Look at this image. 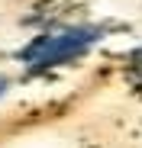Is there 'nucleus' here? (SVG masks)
I'll use <instances>...</instances> for the list:
<instances>
[{"mask_svg": "<svg viewBox=\"0 0 142 148\" xmlns=\"http://www.w3.org/2000/svg\"><path fill=\"white\" fill-rule=\"evenodd\" d=\"M97 29H65V32H55V36H45L39 42H32L23 58L36 68H45V64H55V61H65L71 55L84 52L90 42H97Z\"/></svg>", "mask_w": 142, "mask_h": 148, "instance_id": "nucleus-1", "label": "nucleus"}, {"mask_svg": "<svg viewBox=\"0 0 142 148\" xmlns=\"http://www.w3.org/2000/svg\"><path fill=\"white\" fill-rule=\"evenodd\" d=\"M0 90H7V81H0Z\"/></svg>", "mask_w": 142, "mask_h": 148, "instance_id": "nucleus-3", "label": "nucleus"}, {"mask_svg": "<svg viewBox=\"0 0 142 148\" xmlns=\"http://www.w3.org/2000/svg\"><path fill=\"white\" fill-rule=\"evenodd\" d=\"M132 74H139V77H142V52L132 58Z\"/></svg>", "mask_w": 142, "mask_h": 148, "instance_id": "nucleus-2", "label": "nucleus"}]
</instances>
